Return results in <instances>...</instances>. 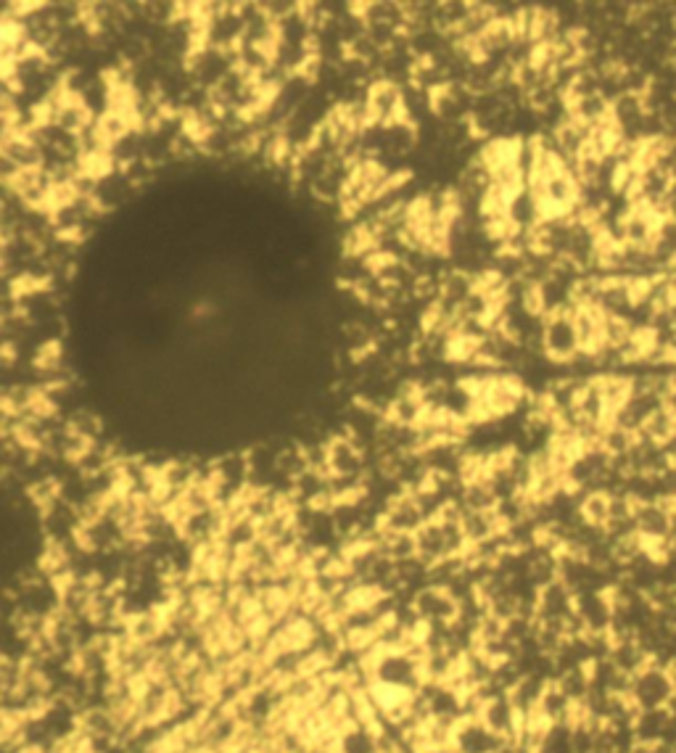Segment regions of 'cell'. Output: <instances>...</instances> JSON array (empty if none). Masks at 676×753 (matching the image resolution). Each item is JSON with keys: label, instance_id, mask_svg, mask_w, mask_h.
I'll list each match as a JSON object with an SVG mask.
<instances>
[{"label": "cell", "instance_id": "cell-6", "mask_svg": "<svg viewBox=\"0 0 676 753\" xmlns=\"http://www.w3.org/2000/svg\"><path fill=\"white\" fill-rule=\"evenodd\" d=\"M93 122H96V117H93V111H90L88 106L82 104V98H74L64 93V101H61L59 114H56V125H59L61 130H67V133L80 135L85 133Z\"/></svg>", "mask_w": 676, "mask_h": 753}, {"label": "cell", "instance_id": "cell-2", "mask_svg": "<svg viewBox=\"0 0 676 753\" xmlns=\"http://www.w3.org/2000/svg\"><path fill=\"white\" fill-rule=\"evenodd\" d=\"M574 310L555 312L544 318V355L555 365H571L581 355Z\"/></svg>", "mask_w": 676, "mask_h": 753}, {"label": "cell", "instance_id": "cell-1", "mask_svg": "<svg viewBox=\"0 0 676 753\" xmlns=\"http://www.w3.org/2000/svg\"><path fill=\"white\" fill-rule=\"evenodd\" d=\"M629 698L640 711L669 709L671 701L676 698V685L669 669L658 664L645 666L637 677H632Z\"/></svg>", "mask_w": 676, "mask_h": 753}, {"label": "cell", "instance_id": "cell-3", "mask_svg": "<svg viewBox=\"0 0 676 753\" xmlns=\"http://www.w3.org/2000/svg\"><path fill=\"white\" fill-rule=\"evenodd\" d=\"M634 524H637V534L645 545L671 542L674 516H671V508L666 502H640L634 510Z\"/></svg>", "mask_w": 676, "mask_h": 753}, {"label": "cell", "instance_id": "cell-5", "mask_svg": "<svg viewBox=\"0 0 676 753\" xmlns=\"http://www.w3.org/2000/svg\"><path fill=\"white\" fill-rule=\"evenodd\" d=\"M0 156L16 164L19 170H43L45 151L35 141L16 133H3L0 138Z\"/></svg>", "mask_w": 676, "mask_h": 753}, {"label": "cell", "instance_id": "cell-4", "mask_svg": "<svg viewBox=\"0 0 676 753\" xmlns=\"http://www.w3.org/2000/svg\"><path fill=\"white\" fill-rule=\"evenodd\" d=\"M368 104L375 125H394L399 119H407L405 88H399L389 80H378L370 85Z\"/></svg>", "mask_w": 676, "mask_h": 753}]
</instances>
